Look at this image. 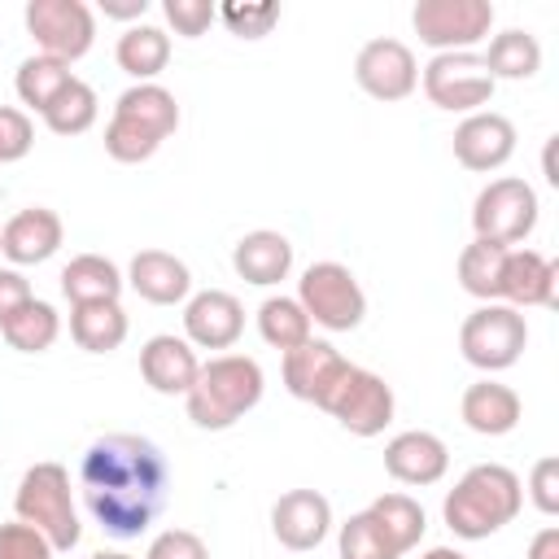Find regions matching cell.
Returning <instances> with one entry per match:
<instances>
[{
    "label": "cell",
    "instance_id": "cell-1",
    "mask_svg": "<svg viewBox=\"0 0 559 559\" xmlns=\"http://www.w3.org/2000/svg\"><path fill=\"white\" fill-rule=\"evenodd\" d=\"M79 489L87 515L118 542L148 533L170 493V463L157 441L135 432H105L79 459Z\"/></svg>",
    "mask_w": 559,
    "mask_h": 559
},
{
    "label": "cell",
    "instance_id": "cell-2",
    "mask_svg": "<svg viewBox=\"0 0 559 559\" xmlns=\"http://www.w3.org/2000/svg\"><path fill=\"white\" fill-rule=\"evenodd\" d=\"M524 507V485L511 467L502 463H476L467 467L454 489L441 502V520L454 537L463 542H480L493 537L498 528H507Z\"/></svg>",
    "mask_w": 559,
    "mask_h": 559
},
{
    "label": "cell",
    "instance_id": "cell-3",
    "mask_svg": "<svg viewBox=\"0 0 559 559\" xmlns=\"http://www.w3.org/2000/svg\"><path fill=\"white\" fill-rule=\"evenodd\" d=\"M266 376L258 367V358L249 354H214L210 362H201L192 389L183 393L188 419L205 432H223L236 419H245L258 402H262Z\"/></svg>",
    "mask_w": 559,
    "mask_h": 559
},
{
    "label": "cell",
    "instance_id": "cell-4",
    "mask_svg": "<svg viewBox=\"0 0 559 559\" xmlns=\"http://www.w3.org/2000/svg\"><path fill=\"white\" fill-rule=\"evenodd\" d=\"M179 127V105L175 92H166L162 83H135L114 100L109 127H105V153L122 166L148 162L166 135H175Z\"/></svg>",
    "mask_w": 559,
    "mask_h": 559
},
{
    "label": "cell",
    "instance_id": "cell-5",
    "mask_svg": "<svg viewBox=\"0 0 559 559\" xmlns=\"http://www.w3.org/2000/svg\"><path fill=\"white\" fill-rule=\"evenodd\" d=\"M13 511H17L22 524L39 528L57 555L74 550L79 537H83V524H79V511H74V498H70V472L61 463L26 467L22 480H17V493H13Z\"/></svg>",
    "mask_w": 559,
    "mask_h": 559
},
{
    "label": "cell",
    "instance_id": "cell-6",
    "mask_svg": "<svg viewBox=\"0 0 559 559\" xmlns=\"http://www.w3.org/2000/svg\"><path fill=\"white\" fill-rule=\"evenodd\" d=\"M524 345H528V323H524V314H520L515 306H507V301H480V306L463 319V328H459V349H463V358H467L476 371H485V376L515 367L520 354H524Z\"/></svg>",
    "mask_w": 559,
    "mask_h": 559
},
{
    "label": "cell",
    "instance_id": "cell-7",
    "mask_svg": "<svg viewBox=\"0 0 559 559\" xmlns=\"http://www.w3.org/2000/svg\"><path fill=\"white\" fill-rule=\"evenodd\" d=\"M297 301L328 332H354L367 314V293L345 262H310L297 280Z\"/></svg>",
    "mask_w": 559,
    "mask_h": 559
},
{
    "label": "cell",
    "instance_id": "cell-8",
    "mask_svg": "<svg viewBox=\"0 0 559 559\" xmlns=\"http://www.w3.org/2000/svg\"><path fill=\"white\" fill-rule=\"evenodd\" d=\"M537 214H542V205H537L533 183H524L515 175H502V179H489L476 192V201H472V231L480 240H493V245L511 249V245L533 236Z\"/></svg>",
    "mask_w": 559,
    "mask_h": 559
},
{
    "label": "cell",
    "instance_id": "cell-9",
    "mask_svg": "<svg viewBox=\"0 0 559 559\" xmlns=\"http://www.w3.org/2000/svg\"><path fill=\"white\" fill-rule=\"evenodd\" d=\"M319 411H328V415H332L345 432H354V437H380V432L393 424L397 402H393V389L384 384V376H376V371L349 362V367L341 371V380L328 389V397H323Z\"/></svg>",
    "mask_w": 559,
    "mask_h": 559
},
{
    "label": "cell",
    "instance_id": "cell-10",
    "mask_svg": "<svg viewBox=\"0 0 559 559\" xmlns=\"http://www.w3.org/2000/svg\"><path fill=\"white\" fill-rule=\"evenodd\" d=\"M411 26L419 44L432 52H472L493 31L489 0H419L411 9Z\"/></svg>",
    "mask_w": 559,
    "mask_h": 559
},
{
    "label": "cell",
    "instance_id": "cell-11",
    "mask_svg": "<svg viewBox=\"0 0 559 559\" xmlns=\"http://www.w3.org/2000/svg\"><path fill=\"white\" fill-rule=\"evenodd\" d=\"M26 31L52 61H79L96 44V13L83 0H31L26 4Z\"/></svg>",
    "mask_w": 559,
    "mask_h": 559
},
{
    "label": "cell",
    "instance_id": "cell-12",
    "mask_svg": "<svg viewBox=\"0 0 559 559\" xmlns=\"http://www.w3.org/2000/svg\"><path fill=\"white\" fill-rule=\"evenodd\" d=\"M419 83H424V96L445 114H476L480 105H489V96L498 87L485 70L480 52H437L424 66Z\"/></svg>",
    "mask_w": 559,
    "mask_h": 559
},
{
    "label": "cell",
    "instance_id": "cell-13",
    "mask_svg": "<svg viewBox=\"0 0 559 559\" xmlns=\"http://www.w3.org/2000/svg\"><path fill=\"white\" fill-rule=\"evenodd\" d=\"M354 83L371 100L393 105V100H406L419 87V61H415V52L402 39L380 35V39H367L358 48V57H354Z\"/></svg>",
    "mask_w": 559,
    "mask_h": 559
},
{
    "label": "cell",
    "instance_id": "cell-14",
    "mask_svg": "<svg viewBox=\"0 0 559 559\" xmlns=\"http://www.w3.org/2000/svg\"><path fill=\"white\" fill-rule=\"evenodd\" d=\"M511 153H515V122L507 114L476 109L454 127V157L463 170L489 175V170L507 166Z\"/></svg>",
    "mask_w": 559,
    "mask_h": 559
},
{
    "label": "cell",
    "instance_id": "cell-15",
    "mask_svg": "<svg viewBox=\"0 0 559 559\" xmlns=\"http://www.w3.org/2000/svg\"><path fill=\"white\" fill-rule=\"evenodd\" d=\"M245 332V306L227 288H205L183 301V341L192 349H231Z\"/></svg>",
    "mask_w": 559,
    "mask_h": 559
},
{
    "label": "cell",
    "instance_id": "cell-16",
    "mask_svg": "<svg viewBox=\"0 0 559 559\" xmlns=\"http://www.w3.org/2000/svg\"><path fill=\"white\" fill-rule=\"evenodd\" d=\"M271 533L284 550H314L332 533V502L319 489H288L271 507Z\"/></svg>",
    "mask_w": 559,
    "mask_h": 559
},
{
    "label": "cell",
    "instance_id": "cell-17",
    "mask_svg": "<svg viewBox=\"0 0 559 559\" xmlns=\"http://www.w3.org/2000/svg\"><path fill=\"white\" fill-rule=\"evenodd\" d=\"M66 240V227L57 218V210L48 205H26L17 210L4 227H0V253L13 262V266H39L48 262Z\"/></svg>",
    "mask_w": 559,
    "mask_h": 559
},
{
    "label": "cell",
    "instance_id": "cell-18",
    "mask_svg": "<svg viewBox=\"0 0 559 559\" xmlns=\"http://www.w3.org/2000/svg\"><path fill=\"white\" fill-rule=\"evenodd\" d=\"M384 472L397 480V485H437L445 472H450V450L437 432H424V428H406L397 432L389 445H384Z\"/></svg>",
    "mask_w": 559,
    "mask_h": 559
},
{
    "label": "cell",
    "instance_id": "cell-19",
    "mask_svg": "<svg viewBox=\"0 0 559 559\" xmlns=\"http://www.w3.org/2000/svg\"><path fill=\"white\" fill-rule=\"evenodd\" d=\"M349 362L336 354V345L328 341H301L297 349L284 354V389L297 397V402H310V406H323L328 389L341 380Z\"/></svg>",
    "mask_w": 559,
    "mask_h": 559
},
{
    "label": "cell",
    "instance_id": "cell-20",
    "mask_svg": "<svg viewBox=\"0 0 559 559\" xmlns=\"http://www.w3.org/2000/svg\"><path fill=\"white\" fill-rule=\"evenodd\" d=\"M127 284L135 297H144L148 306H179L192 297V271L183 258L166 253V249H140L127 266Z\"/></svg>",
    "mask_w": 559,
    "mask_h": 559
},
{
    "label": "cell",
    "instance_id": "cell-21",
    "mask_svg": "<svg viewBox=\"0 0 559 559\" xmlns=\"http://www.w3.org/2000/svg\"><path fill=\"white\" fill-rule=\"evenodd\" d=\"M197 371H201L197 349H192L183 336L162 332V336H148L144 349H140V376H144V384H148L153 393H162V397H183V393L192 389Z\"/></svg>",
    "mask_w": 559,
    "mask_h": 559
},
{
    "label": "cell",
    "instance_id": "cell-22",
    "mask_svg": "<svg viewBox=\"0 0 559 559\" xmlns=\"http://www.w3.org/2000/svg\"><path fill=\"white\" fill-rule=\"evenodd\" d=\"M555 284H559V271L546 253L537 249H507V262H502V288H498V301L515 306V310H528V306H555Z\"/></svg>",
    "mask_w": 559,
    "mask_h": 559
},
{
    "label": "cell",
    "instance_id": "cell-23",
    "mask_svg": "<svg viewBox=\"0 0 559 559\" xmlns=\"http://www.w3.org/2000/svg\"><path fill=\"white\" fill-rule=\"evenodd\" d=\"M520 393L511 389V384H502V380H476V384H467L463 389V397H459V415H463V424L472 428V432H480V437H507V432H515V424H520Z\"/></svg>",
    "mask_w": 559,
    "mask_h": 559
},
{
    "label": "cell",
    "instance_id": "cell-24",
    "mask_svg": "<svg viewBox=\"0 0 559 559\" xmlns=\"http://www.w3.org/2000/svg\"><path fill=\"white\" fill-rule=\"evenodd\" d=\"M231 266H236V275H240L245 284L271 288V284H280V280H288V271H293V245H288V236L266 231V227H262V231H249V236L236 240Z\"/></svg>",
    "mask_w": 559,
    "mask_h": 559
},
{
    "label": "cell",
    "instance_id": "cell-25",
    "mask_svg": "<svg viewBox=\"0 0 559 559\" xmlns=\"http://www.w3.org/2000/svg\"><path fill=\"white\" fill-rule=\"evenodd\" d=\"M127 288V275L100 258V253H79L61 266V293L70 306H83V301H118Z\"/></svg>",
    "mask_w": 559,
    "mask_h": 559
},
{
    "label": "cell",
    "instance_id": "cell-26",
    "mask_svg": "<svg viewBox=\"0 0 559 559\" xmlns=\"http://www.w3.org/2000/svg\"><path fill=\"white\" fill-rule=\"evenodd\" d=\"M114 61L122 74H131L135 83H153L166 61H170V35L162 26H148V22H135L118 35L114 44Z\"/></svg>",
    "mask_w": 559,
    "mask_h": 559
},
{
    "label": "cell",
    "instance_id": "cell-27",
    "mask_svg": "<svg viewBox=\"0 0 559 559\" xmlns=\"http://www.w3.org/2000/svg\"><path fill=\"white\" fill-rule=\"evenodd\" d=\"M70 336L87 354H114L127 341V310L118 301H83V306H70Z\"/></svg>",
    "mask_w": 559,
    "mask_h": 559
},
{
    "label": "cell",
    "instance_id": "cell-28",
    "mask_svg": "<svg viewBox=\"0 0 559 559\" xmlns=\"http://www.w3.org/2000/svg\"><path fill=\"white\" fill-rule=\"evenodd\" d=\"M480 61H485V70H489L493 83L498 79H533L542 70V44H537V35H528L520 26H507V31H498L489 39V48L480 52Z\"/></svg>",
    "mask_w": 559,
    "mask_h": 559
},
{
    "label": "cell",
    "instance_id": "cell-29",
    "mask_svg": "<svg viewBox=\"0 0 559 559\" xmlns=\"http://www.w3.org/2000/svg\"><path fill=\"white\" fill-rule=\"evenodd\" d=\"M367 515L376 520V528L384 533V542H389L397 555H411V550L419 546L424 528H428V515H424V507H419L411 493H380V498L367 507Z\"/></svg>",
    "mask_w": 559,
    "mask_h": 559
},
{
    "label": "cell",
    "instance_id": "cell-30",
    "mask_svg": "<svg viewBox=\"0 0 559 559\" xmlns=\"http://www.w3.org/2000/svg\"><path fill=\"white\" fill-rule=\"evenodd\" d=\"M502 262H507V245H493V240H480V236H476V240L459 253V288L472 293L476 301H498Z\"/></svg>",
    "mask_w": 559,
    "mask_h": 559
},
{
    "label": "cell",
    "instance_id": "cell-31",
    "mask_svg": "<svg viewBox=\"0 0 559 559\" xmlns=\"http://www.w3.org/2000/svg\"><path fill=\"white\" fill-rule=\"evenodd\" d=\"M0 336H4L9 349H17V354H44V349H52L57 336H61V314H57L48 301L31 297V301L0 328Z\"/></svg>",
    "mask_w": 559,
    "mask_h": 559
},
{
    "label": "cell",
    "instance_id": "cell-32",
    "mask_svg": "<svg viewBox=\"0 0 559 559\" xmlns=\"http://www.w3.org/2000/svg\"><path fill=\"white\" fill-rule=\"evenodd\" d=\"M96 114H100L96 87H92V83H83V79H70V83L57 92V100H52L39 118H44V127H48L52 135H66V140H70V135L92 131Z\"/></svg>",
    "mask_w": 559,
    "mask_h": 559
},
{
    "label": "cell",
    "instance_id": "cell-33",
    "mask_svg": "<svg viewBox=\"0 0 559 559\" xmlns=\"http://www.w3.org/2000/svg\"><path fill=\"white\" fill-rule=\"evenodd\" d=\"M310 314L301 310V301L297 297H266L262 306H258V332H262V341L271 345V349H280V354H288V349H297L301 341H310Z\"/></svg>",
    "mask_w": 559,
    "mask_h": 559
},
{
    "label": "cell",
    "instance_id": "cell-34",
    "mask_svg": "<svg viewBox=\"0 0 559 559\" xmlns=\"http://www.w3.org/2000/svg\"><path fill=\"white\" fill-rule=\"evenodd\" d=\"M70 79H74V74H70L66 61H52V57L35 52V57H26V61L17 66V74H13V92H17L22 105H31L35 114H44Z\"/></svg>",
    "mask_w": 559,
    "mask_h": 559
},
{
    "label": "cell",
    "instance_id": "cell-35",
    "mask_svg": "<svg viewBox=\"0 0 559 559\" xmlns=\"http://www.w3.org/2000/svg\"><path fill=\"white\" fill-rule=\"evenodd\" d=\"M336 550H341V559H402V555L384 542V533L376 528V520H371L367 511H358V515H349V520L341 524Z\"/></svg>",
    "mask_w": 559,
    "mask_h": 559
},
{
    "label": "cell",
    "instance_id": "cell-36",
    "mask_svg": "<svg viewBox=\"0 0 559 559\" xmlns=\"http://www.w3.org/2000/svg\"><path fill=\"white\" fill-rule=\"evenodd\" d=\"M218 17H223V26H227L231 35H240V39H262V35L280 22V9H275V4H223Z\"/></svg>",
    "mask_w": 559,
    "mask_h": 559
},
{
    "label": "cell",
    "instance_id": "cell-37",
    "mask_svg": "<svg viewBox=\"0 0 559 559\" xmlns=\"http://www.w3.org/2000/svg\"><path fill=\"white\" fill-rule=\"evenodd\" d=\"M57 550L48 546V537L22 520L0 524V559H52Z\"/></svg>",
    "mask_w": 559,
    "mask_h": 559
},
{
    "label": "cell",
    "instance_id": "cell-38",
    "mask_svg": "<svg viewBox=\"0 0 559 559\" xmlns=\"http://www.w3.org/2000/svg\"><path fill=\"white\" fill-rule=\"evenodd\" d=\"M35 144V127L26 118V109H13V105H0V166L9 162H22Z\"/></svg>",
    "mask_w": 559,
    "mask_h": 559
},
{
    "label": "cell",
    "instance_id": "cell-39",
    "mask_svg": "<svg viewBox=\"0 0 559 559\" xmlns=\"http://www.w3.org/2000/svg\"><path fill=\"white\" fill-rule=\"evenodd\" d=\"M162 13L175 26V35H183V39H201L218 17V9L210 0H166Z\"/></svg>",
    "mask_w": 559,
    "mask_h": 559
},
{
    "label": "cell",
    "instance_id": "cell-40",
    "mask_svg": "<svg viewBox=\"0 0 559 559\" xmlns=\"http://www.w3.org/2000/svg\"><path fill=\"white\" fill-rule=\"evenodd\" d=\"M144 559H210V550H205V542L192 528H162L148 542Z\"/></svg>",
    "mask_w": 559,
    "mask_h": 559
},
{
    "label": "cell",
    "instance_id": "cell-41",
    "mask_svg": "<svg viewBox=\"0 0 559 559\" xmlns=\"http://www.w3.org/2000/svg\"><path fill=\"white\" fill-rule=\"evenodd\" d=\"M528 498H533V507L542 515H559V459L555 454H546V459L533 463V472H528Z\"/></svg>",
    "mask_w": 559,
    "mask_h": 559
},
{
    "label": "cell",
    "instance_id": "cell-42",
    "mask_svg": "<svg viewBox=\"0 0 559 559\" xmlns=\"http://www.w3.org/2000/svg\"><path fill=\"white\" fill-rule=\"evenodd\" d=\"M35 293H31V280L22 275V271H13V266H0V328L31 301Z\"/></svg>",
    "mask_w": 559,
    "mask_h": 559
},
{
    "label": "cell",
    "instance_id": "cell-43",
    "mask_svg": "<svg viewBox=\"0 0 559 559\" xmlns=\"http://www.w3.org/2000/svg\"><path fill=\"white\" fill-rule=\"evenodd\" d=\"M100 13L105 17H118V22H140L148 13V0H100Z\"/></svg>",
    "mask_w": 559,
    "mask_h": 559
},
{
    "label": "cell",
    "instance_id": "cell-44",
    "mask_svg": "<svg viewBox=\"0 0 559 559\" xmlns=\"http://www.w3.org/2000/svg\"><path fill=\"white\" fill-rule=\"evenodd\" d=\"M524 559H559V528H555V524L537 528L533 542H528V555H524Z\"/></svg>",
    "mask_w": 559,
    "mask_h": 559
},
{
    "label": "cell",
    "instance_id": "cell-45",
    "mask_svg": "<svg viewBox=\"0 0 559 559\" xmlns=\"http://www.w3.org/2000/svg\"><path fill=\"white\" fill-rule=\"evenodd\" d=\"M542 166H546V183H559V175H555V135L546 140V162Z\"/></svg>",
    "mask_w": 559,
    "mask_h": 559
},
{
    "label": "cell",
    "instance_id": "cell-46",
    "mask_svg": "<svg viewBox=\"0 0 559 559\" xmlns=\"http://www.w3.org/2000/svg\"><path fill=\"white\" fill-rule=\"evenodd\" d=\"M419 559H467V555H459V550H450V546H432V550L419 555Z\"/></svg>",
    "mask_w": 559,
    "mask_h": 559
},
{
    "label": "cell",
    "instance_id": "cell-47",
    "mask_svg": "<svg viewBox=\"0 0 559 559\" xmlns=\"http://www.w3.org/2000/svg\"><path fill=\"white\" fill-rule=\"evenodd\" d=\"M92 559H131V555H122V550H96Z\"/></svg>",
    "mask_w": 559,
    "mask_h": 559
}]
</instances>
